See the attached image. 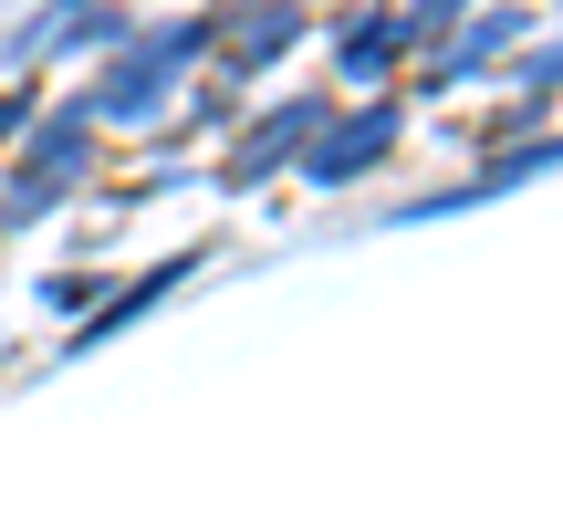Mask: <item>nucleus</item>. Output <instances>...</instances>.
I'll return each instance as SVG.
<instances>
[{"instance_id":"1","label":"nucleus","mask_w":563,"mask_h":521,"mask_svg":"<svg viewBox=\"0 0 563 521\" xmlns=\"http://www.w3.org/2000/svg\"><path fill=\"white\" fill-rule=\"evenodd\" d=\"M0 125H21V95H0Z\"/></svg>"}]
</instances>
